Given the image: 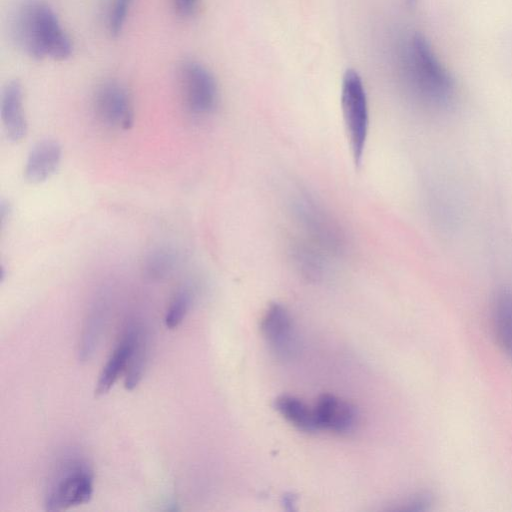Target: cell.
I'll list each match as a JSON object with an SVG mask.
<instances>
[{"label":"cell","mask_w":512,"mask_h":512,"mask_svg":"<svg viewBox=\"0 0 512 512\" xmlns=\"http://www.w3.org/2000/svg\"><path fill=\"white\" fill-rule=\"evenodd\" d=\"M398 64L405 88L418 103L435 110L446 109L453 103L454 78L424 36L413 33L403 39Z\"/></svg>","instance_id":"obj_1"},{"label":"cell","mask_w":512,"mask_h":512,"mask_svg":"<svg viewBox=\"0 0 512 512\" xmlns=\"http://www.w3.org/2000/svg\"><path fill=\"white\" fill-rule=\"evenodd\" d=\"M12 33L18 47L35 59L65 60L73 51L57 14L43 0H25L18 6Z\"/></svg>","instance_id":"obj_2"},{"label":"cell","mask_w":512,"mask_h":512,"mask_svg":"<svg viewBox=\"0 0 512 512\" xmlns=\"http://www.w3.org/2000/svg\"><path fill=\"white\" fill-rule=\"evenodd\" d=\"M93 494V471L87 461L72 454L62 458L46 489L48 511L65 510L87 503Z\"/></svg>","instance_id":"obj_3"},{"label":"cell","mask_w":512,"mask_h":512,"mask_svg":"<svg viewBox=\"0 0 512 512\" xmlns=\"http://www.w3.org/2000/svg\"><path fill=\"white\" fill-rule=\"evenodd\" d=\"M341 110L355 165H360L369 130V107L360 75L348 69L341 83Z\"/></svg>","instance_id":"obj_4"},{"label":"cell","mask_w":512,"mask_h":512,"mask_svg":"<svg viewBox=\"0 0 512 512\" xmlns=\"http://www.w3.org/2000/svg\"><path fill=\"white\" fill-rule=\"evenodd\" d=\"M180 82L187 109L195 115L212 113L219 91L214 75L202 63L186 60L180 66Z\"/></svg>","instance_id":"obj_5"},{"label":"cell","mask_w":512,"mask_h":512,"mask_svg":"<svg viewBox=\"0 0 512 512\" xmlns=\"http://www.w3.org/2000/svg\"><path fill=\"white\" fill-rule=\"evenodd\" d=\"M297 220L318 250L339 252L343 237L339 227L312 198L300 195L295 201Z\"/></svg>","instance_id":"obj_6"},{"label":"cell","mask_w":512,"mask_h":512,"mask_svg":"<svg viewBox=\"0 0 512 512\" xmlns=\"http://www.w3.org/2000/svg\"><path fill=\"white\" fill-rule=\"evenodd\" d=\"M94 109L98 119L106 126L128 130L134 123V110L126 88L116 81L100 85L94 97Z\"/></svg>","instance_id":"obj_7"},{"label":"cell","mask_w":512,"mask_h":512,"mask_svg":"<svg viewBox=\"0 0 512 512\" xmlns=\"http://www.w3.org/2000/svg\"><path fill=\"white\" fill-rule=\"evenodd\" d=\"M260 330L270 350L280 359L293 358L297 353V337L293 319L287 309L272 303L260 321Z\"/></svg>","instance_id":"obj_8"},{"label":"cell","mask_w":512,"mask_h":512,"mask_svg":"<svg viewBox=\"0 0 512 512\" xmlns=\"http://www.w3.org/2000/svg\"><path fill=\"white\" fill-rule=\"evenodd\" d=\"M313 410L318 430L324 429L336 434H348L355 429L358 423L355 407L335 395H321Z\"/></svg>","instance_id":"obj_9"},{"label":"cell","mask_w":512,"mask_h":512,"mask_svg":"<svg viewBox=\"0 0 512 512\" xmlns=\"http://www.w3.org/2000/svg\"><path fill=\"white\" fill-rule=\"evenodd\" d=\"M62 158V147L54 139L37 142L30 150L24 167V177L30 183H42L58 169Z\"/></svg>","instance_id":"obj_10"},{"label":"cell","mask_w":512,"mask_h":512,"mask_svg":"<svg viewBox=\"0 0 512 512\" xmlns=\"http://www.w3.org/2000/svg\"><path fill=\"white\" fill-rule=\"evenodd\" d=\"M138 325H130L103 366L96 382L95 394L103 395L114 385L119 375L126 370L136 340Z\"/></svg>","instance_id":"obj_11"},{"label":"cell","mask_w":512,"mask_h":512,"mask_svg":"<svg viewBox=\"0 0 512 512\" xmlns=\"http://www.w3.org/2000/svg\"><path fill=\"white\" fill-rule=\"evenodd\" d=\"M1 118L8 139L21 141L27 133L23 90L18 81L6 84L1 95Z\"/></svg>","instance_id":"obj_12"},{"label":"cell","mask_w":512,"mask_h":512,"mask_svg":"<svg viewBox=\"0 0 512 512\" xmlns=\"http://www.w3.org/2000/svg\"><path fill=\"white\" fill-rule=\"evenodd\" d=\"M497 342L506 356L512 360V290L497 293L492 309Z\"/></svg>","instance_id":"obj_13"},{"label":"cell","mask_w":512,"mask_h":512,"mask_svg":"<svg viewBox=\"0 0 512 512\" xmlns=\"http://www.w3.org/2000/svg\"><path fill=\"white\" fill-rule=\"evenodd\" d=\"M278 413L291 425L304 432L318 430L314 410L301 399L292 395H281L275 400Z\"/></svg>","instance_id":"obj_14"},{"label":"cell","mask_w":512,"mask_h":512,"mask_svg":"<svg viewBox=\"0 0 512 512\" xmlns=\"http://www.w3.org/2000/svg\"><path fill=\"white\" fill-rule=\"evenodd\" d=\"M178 263L177 251L167 245L153 248L144 258L143 271L151 280H161L169 276Z\"/></svg>","instance_id":"obj_15"},{"label":"cell","mask_w":512,"mask_h":512,"mask_svg":"<svg viewBox=\"0 0 512 512\" xmlns=\"http://www.w3.org/2000/svg\"><path fill=\"white\" fill-rule=\"evenodd\" d=\"M148 360V338L142 327L138 326L136 340L125 370L124 386L134 389L143 377Z\"/></svg>","instance_id":"obj_16"},{"label":"cell","mask_w":512,"mask_h":512,"mask_svg":"<svg viewBox=\"0 0 512 512\" xmlns=\"http://www.w3.org/2000/svg\"><path fill=\"white\" fill-rule=\"evenodd\" d=\"M194 299L193 289L184 285L175 292L165 314V325L169 329L178 327L189 312Z\"/></svg>","instance_id":"obj_17"},{"label":"cell","mask_w":512,"mask_h":512,"mask_svg":"<svg viewBox=\"0 0 512 512\" xmlns=\"http://www.w3.org/2000/svg\"><path fill=\"white\" fill-rule=\"evenodd\" d=\"M133 0H113L108 15V30L114 37L123 31Z\"/></svg>","instance_id":"obj_18"},{"label":"cell","mask_w":512,"mask_h":512,"mask_svg":"<svg viewBox=\"0 0 512 512\" xmlns=\"http://www.w3.org/2000/svg\"><path fill=\"white\" fill-rule=\"evenodd\" d=\"M199 0H173L176 14L184 19L192 17L198 8Z\"/></svg>","instance_id":"obj_19"}]
</instances>
